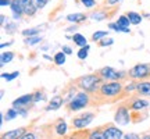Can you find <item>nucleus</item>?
I'll return each instance as SVG.
<instances>
[{
	"mask_svg": "<svg viewBox=\"0 0 150 139\" xmlns=\"http://www.w3.org/2000/svg\"><path fill=\"white\" fill-rule=\"evenodd\" d=\"M102 77L99 74H91V75H83V77H81L78 78L76 81V84L79 86L81 89H83L85 92H95L97 89H100V82H102Z\"/></svg>",
	"mask_w": 150,
	"mask_h": 139,
	"instance_id": "f257e3e1",
	"label": "nucleus"
},
{
	"mask_svg": "<svg viewBox=\"0 0 150 139\" xmlns=\"http://www.w3.org/2000/svg\"><path fill=\"white\" fill-rule=\"evenodd\" d=\"M99 92H100V95L107 96V97L117 96V95H120L122 92V85H121L120 81H107L106 84H103L100 86Z\"/></svg>",
	"mask_w": 150,
	"mask_h": 139,
	"instance_id": "f03ea898",
	"label": "nucleus"
},
{
	"mask_svg": "<svg viewBox=\"0 0 150 139\" xmlns=\"http://www.w3.org/2000/svg\"><path fill=\"white\" fill-rule=\"evenodd\" d=\"M128 75L132 79H145L150 77V64H136L129 70Z\"/></svg>",
	"mask_w": 150,
	"mask_h": 139,
	"instance_id": "7ed1b4c3",
	"label": "nucleus"
},
{
	"mask_svg": "<svg viewBox=\"0 0 150 139\" xmlns=\"http://www.w3.org/2000/svg\"><path fill=\"white\" fill-rule=\"evenodd\" d=\"M88 103H89V96L86 95L85 92H81V93H78L71 100L68 107H70V110H72V111H76V110H81V109H83L85 106H88Z\"/></svg>",
	"mask_w": 150,
	"mask_h": 139,
	"instance_id": "20e7f679",
	"label": "nucleus"
},
{
	"mask_svg": "<svg viewBox=\"0 0 150 139\" xmlns=\"http://www.w3.org/2000/svg\"><path fill=\"white\" fill-rule=\"evenodd\" d=\"M99 75L106 81H118L125 77L124 72H117L112 67H103V68L99 71Z\"/></svg>",
	"mask_w": 150,
	"mask_h": 139,
	"instance_id": "39448f33",
	"label": "nucleus"
},
{
	"mask_svg": "<svg viewBox=\"0 0 150 139\" xmlns=\"http://www.w3.org/2000/svg\"><path fill=\"white\" fill-rule=\"evenodd\" d=\"M93 114L92 113H86V114H83V116H81V117H76L72 120V125H74L75 128H85V127H88L89 124L93 121Z\"/></svg>",
	"mask_w": 150,
	"mask_h": 139,
	"instance_id": "423d86ee",
	"label": "nucleus"
},
{
	"mask_svg": "<svg viewBox=\"0 0 150 139\" xmlns=\"http://www.w3.org/2000/svg\"><path fill=\"white\" fill-rule=\"evenodd\" d=\"M129 111L127 107H120L115 113V117H114V121L118 124V125H127L129 123Z\"/></svg>",
	"mask_w": 150,
	"mask_h": 139,
	"instance_id": "0eeeda50",
	"label": "nucleus"
},
{
	"mask_svg": "<svg viewBox=\"0 0 150 139\" xmlns=\"http://www.w3.org/2000/svg\"><path fill=\"white\" fill-rule=\"evenodd\" d=\"M33 102H35L33 100V95H24V96L18 97V99H16L13 102V107H16V109H25L27 110V107H29Z\"/></svg>",
	"mask_w": 150,
	"mask_h": 139,
	"instance_id": "6e6552de",
	"label": "nucleus"
},
{
	"mask_svg": "<svg viewBox=\"0 0 150 139\" xmlns=\"http://www.w3.org/2000/svg\"><path fill=\"white\" fill-rule=\"evenodd\" d=\"M22 7H24V16L33 17L36 14L38 7L35 4V0H21Z\"/></svg>",
	"mask_w": 150,
	"mask_h": 139,
	"instance_id": "1a4fd4ad",
	"label": "nucleus"
},
{
	"mask_svg": "<svg viewBox=\"0 0 150 139\" xmlns=\"http://www.w3.org/2000/svg\"><path fill=\"white\" fill-rule=\"evenodd\" d=\"M104 134V138L106 139H122L124 135H122V131L118 129L117 127H107V128L103 131Z\"/></svg>",
	"mask_w": 150,
	"mask_h": 139,
	"instance_id": "9d476101",
	"label": "nucleus"
},
{
	"mask_svg": "<svg viewBox=\"0 0 150 139\" xmlns=\"http://www.w3.org/2000/svg\"><path fill=\"white\" fill-rule=\"evenodd\" d=\"M10 9H11V11H13L16 20H20V18L24 16V7H22L21 0H11Z\"/></svg>",
	"mask_w": 150,
	"mask_h": 139,
	"instance_id": "9b49d317",
	"label": "nucleus"
},
{
	"mask_svg": "<svg viewBox=\"0 0 150 139\" xmlns=\"http://www.w3.org/2000/svg\"><path fill=\"white\" fill-rule=\"evenodd\" d=\"M24 134H25V128L13 129V131H8V132H6V134H3L1 139H20Z\"/></svg>",
	"mask_w": 150,
	"mask_h": 139,
	"instance_id": "f8f14e48",
	"label": "nucleus"
},
{
	"mask_svg": "<svg viewBox=\"0 0 150 139\" xmlns=\"http://www.w3.org/2000/svg\"><path fill=\"white\" fill-rule=\"evenodd\" d=\"M136 92L143 96H150V82L142 81L139 84H136Z\"/></svg>",
	"mask_w": 150,
	"mask_h": 139,
	"instance_id": "ddd939ff",
	"label": "nucleus"
},
{
	"mask_svg": "<svg viewBox=\"0 0 150 139\" xmlns=\"http://www.w3.org/2000/svg\"><path fill=\"white\" fill-rule=\"evenodd\" d=\"M88 18V16L82 14V13H75V14H68L65 17V20L68 22H72V24H79V22H83Z\"/></svg>",
	"mask_w": 150,
	"mask_h": 139,
	"instance_id": "4468645a",
	"label": "nucleus"
},
{
	"mask_svg": "<svg viewBox=\"0 0 150 139\" xmlns=\"http://www.w3.org/2000/svg\"><path fill=\"white\" fill-rule=\"evenodd\" d=\"M108 17V13L104 10H96V11H92L91 14H89V18L93 20V21H103V20H106Z\"/></svg>",
	"mask_w": 150,
	"mask_h": 139,
	"instance_id": "2eb2a0df",
	"label": "nucleus"
},
{
	"mask_svg": "<svg viewBox=\"0 0 150 139\" xmlns=\"http://www.w3.org/2000/svg\"><path fill=\"white\" fill-rule=\"evenodd\" d=\"M61 104H63V97L54 96L53 99L50 100V103H49L47 110H57V109H60V107H61Z\"/></svg>",
	"mask_w": 150,
	"mask_h": 139,
	"instance_id": "dca6fc26",
	"label": "nucleus"
},
{
	"mask_svg": "<svg viewBox=\"0 0 150 139\" xmlns=\"http://www.w3.org/2000/svg\"><path fill=\"white\" fill-rule=\"evenodd\" d=\"M72 40H74V43L76 45V46H79V48H83V46H86L88 45V40H86V38L83 36V35H81V33H74L72 35Z\"/></svg>",
	"mask_w": 150,
	"mask_h": 139,
	"instance_id": "f3484780",
	"label": "nucleus"
},
{
	"mask_svg": "<svg viewBox=\"0 0 150 139\" xmlns=\"http://www.w3.org/2000/svg\"><path fill=\"white\" fill-rule=\"evenodd\" d=\"M147 106H149V102H147V100L138 99V100H135V102L132 103L131 109H132V110H135V111H139V110H142V109H146Z\"/></svg>",
	"mask_w": 150,
	"mask_h": 139,
	"instance_id": "a211bd4d",
	"label": "nucleus"
},
{
	"mask_svg": "<svg viewBox=\"0 0 150 139\" xmlns=\"http://www.w3.org/2000/svg\"><path fill=\"white\" fill-rule=\"evenodd\" d=\"M128 18H129V21H131V24H134V25H139L140 22H142V16L140 14H138V13H135V11H129L128 14Z\"/></svg>",
	"mask_w": 150,
	"mask_h": 139,
	"instance_id": "6ab92c4d",
	"label": "nucleus"
},
{
	"mask_svg": "<svg viewBox=\"0 0 150 139\" xmlns=\"http://www.w3.org/2000/svg\"><path fill=\"white\" fill-rule=\"evenodd\" d=\"M13 59H14V53L13 52H4V53H1V56H0V65L3 67L7 63H10Z\"/></svg>",
	"mask_w": 150,
	"mask_h": 139,
	"instance_id": "aec40b11",
	"label": "nucleus"
},
{
	"mask_svg": "<svg viewBox=\"0 0 150 139\" xmlns=\"http://www.w3.org/2000/svg\"><path fill=\"white\" fill-rule=\"evenodd\" d=\"M65 56H67V54H65L63 50H61V52H59V53H56V54H54V57H53L54 64H56V65L65 64Z\"/></svg>",
	"mask_w": 150,
	"mask_h": 139,
	"instance_id": "412c9836",
	"label": "nucleus"
},
{
	"mask_svg": "<svg viewBox=\"0 0 150 139\" xmlns=\"http://www.w3.org/2000/svg\"><path fill=\"white\" fill-rule=\"evenodd\" d=\"M108 28L112 29V31H115V32H125V33L131 32V29H129L128 27H121V25H118L117 22H111V24L108 25Z\"/></svg>",
	"mask_w": 150,
	"mask_h": 139,
	"instance_id": "4be33fe9",
	"label": "nucleus"
},
{
	"mask_svg": "<svg viewBox=\"0 0 150 139\" xmlns=\"http://www.w3.org/2000/svg\"><path fill=\"white\" fill-rule=\"evenodd\" d=\"M106 36H108V31H96L92 35V40L93 42H99V40H102L103 38Z\"/></svg>",
	"mask_w": 150,
	"mask_h": 139,
	"instance_id": "5701e85b",
	"label": "nucleus"
},
{
	"mask_svg": "<svg viewBox=\"0 0 150 139\" xmlns=\"http://www.w3.org/2000/svg\"><path fill=\"white\" fill-rule=\"evenodd\" d=\"M89 45H86V46H83V48H81L79 50H78V53H76V56H78V59L79 60H85L86 57H88V54H89Z\"/></svg>",
	"mask_w": 150,
	"mask_h": 139,
	"instance_id": "b1692460",
	"label": "nucleus"
},
{
	"mask_svg": "<svg viewBox=\"0 0 150 139\" xmlns=\"http://www.w3.org/2000/svg\"><path fill=\"white\" fill-rule=\"evenodd\" d=\"M56 132L59 135H65L67 134V124H65L64 121L57 123V125H56Z\"/></svg>",
	"mask_w": 150,
	"mask_h": 139,
	"instance_id": "393cba45",
	"label": "nucleus"
},
{
	"mask_svg": "<svg viewBox=\"0 0 150 139\" xmlns=\"http://www.w3.org/2000/svg\"><path fill=\"white\" fill-rule=\"evenodd\" d=\"M40 40H42V39L36 35V36H27L24 42H25V45H28V46H33V45H36V43L40 42Z\"/></svg>",
	"mask_w": 150,
	"mask_h": 139,
	"instance_id": "a878e982",
	"label": "nucleus"
},
{
	"mask_svg": "<svg viewBox=\"0 0 150 139\" xmlns=\"http://www.w3.org/2000/svg\"><path fill=\"white\" fill-rule=\"evenodd\" d=\"M117 24L118 25H121V27H128L129 28V24H131V21H129L128 16H120L117 20Z\"/></svg>",
	"mask_w": 150,
	"mask_h": 139,
	"instance_id": "bb28decb",
	"label": "nucleus"
},
{
	"mask_svg": "<svg viewBox=\"0 0 150 139\" xmlns=\"http://www.w3.org/2000/svg\"><path fill=\"white\" fill-rule=\"evenodd\" d=\"M40 31V28H31V29H25V31H22V35L27 38V36H36L38 33Z\"/></svg>",
	"mask_w": 150,
	"mask_h": 139,
	"instance_id": "cd10ccee",
	"label": "nucleus"
},
{
	"mask_svg": "<svg viewBox=\"0 0 150 139\" xmlns=\"http://www.w3.org/2000/svg\"><path fill=\"white\" fill-rule=\"evenodd\" d=\"M17 116H18V110H17L16 107H13V109H10V110L7 111V114H6V120H7V121L14 120Z\"/></svg>",
	"mask_w": 150,
	"mask_h": 139,
	"instance_id": "c85d7f7f",
	"label": "nucleus"
},
{
	"mask_svg": "<svg viewBox=\"0 0 150 139\" xmlns=\"http://www.w3.org/2000/svg\"><path fill=\"white\" fill-rule=\"evenodd\" d=\"M18 75H20V72H18V71H14V72H11V74L3 72V74H1V78H3V79H7V81H13V79H16Z\"/></svg>",
	"mask_w": 150,
	"mask_h": 139,
	"instance_id": "c756f323",
	"label": "nucleus"
},
{
	"mask_svg": "<svg viewBox=\"0 0 150 139\" xmlns=\"http://www.w3.org/2000/svg\"><path fill=\"white\" fill-rule=\"evenodd\" d=\"M112 43H114V39H111V38L104 39V38H103L102 40H99V43H97V45H99L100 48H104V46H111Z\"/></svg>",
	"mask_w": 150,
	"mask_h": 139,
	"instance_id": "7c9ffc66",
	"label": "nucleus"
},
{
	"mask_svg": "<svg viewBox=\"0 0 150 139\" xmlns=\"http://www.w3.org/2000/svg\"><path fill=\"white\" fill-rule=\"evenodd\" d=\"M89 139H106V138H104V134H103V132H100V131H93V132H91V135H89Z\"/></svg>",
	"mask_w": 150,
	"mask_h": 139,
	"instance_id": "2f4dec72",
	"label": "nucleus"
},
{
	"mask_svg": "<svg viewBox=\"0 0 150 139\" xmlns=\"http://www.w3.org/2000/svg\"><path fill=\"white\" fill-rule=\"evenodd\" d=\"M81 3L85 6L86 9H92L96 6V0H81Z\"/></svg>",
	"mask_w": 150,
	"mask_h": 139,
	"instance_id": "473e14b6",
	"label": "nucleus"
},
{
	"mask_svg": "<svg viewBox=\"0 0 150 139\" xmlns=\"http://www.w3.org/2000/svg\"><path fill=\"white\" fill-rule=\"evenodd\" d=\"M47 1H49V0H35V4H36L38 10H42L43 7L47 4Z\"/></svg>",
	"mask_w": 150,
	"mask_h": 139,
	"instance_id": "72a5a7b5",
	"label": "nucleus"
},
{
	"mask_svg": "<svg viewBox=\"0 0 150 139\" xmlns=\"http://www.w3.org/2000/svg\"><path fill=\"white\" fill-rule=\"evenodd\" d=\"M43 99H45V95L40 93V92H36V93L33 95V100H35V102H39V100H43Z\"/></svg>",
	"mask_w": 150,
	"mask_h": 139,
	"instance_id": "f704fd0d",
	"label": "nucleus"
},
{
	"mask_svg": "<svg viewBox=\"0 0 150 139\" xmlns=\"http://www.w3.org/2000/svg\"><path fill=\"white\" fill-rule=\"evenodd\" d=\"M6 31L8 33H13L16 31V24H7V25H6Z\"/></svg>",
	"mask_w": 150,
	"mask_h": 139,
	"instance_id": "c9c22d12",
	"label": "nucleus"
},
{
	"mask_svg": "<svg viewBox=\"0 0 150 139\" xmlns=\"http://www.w3.org/2000/svg\"><path fill=\"white\" fill-rule=\"evenodd\" d=\"M124 139H142L138 134H127L124 135Z\"/></svg>",
	"mask_w": 150,
	"mask_h": 139,
	"instance_id": "e433bc0d",
	"label": "nucleus"
},
{
	"mask_svg": "<svg viewBox=\"0 0 150 139\" xmlns=\"http://www.w3.org/2000/svg\"><path fill=\"white\" fill-rule=\"evenodd\" d=\"M20 139H36V138H35V135H33V134H31V132H28V134H27V132H25V134L22 135V136H21V138H20Z\"/></svg>",
	"mask_w": 150,
	"mask_h": 139,
	"instance_id": "4c0bfd02",
	"label": "nucleus"
},
{
	"mask_svg": "<svg viewBox=\"0 0 150 139\" xmlns=\"http://www.w3.org/2000/svg\"><path fill=\"white\" fill-rule=\"evenodd\" d=\"M136 91V84H128V85L125 86V91L127 92H131V91Z\"/></svg>",
	"mask_w": 150,
	"mask_h": 139,
	"instance_id": "58836bf2",
	"label": "nucleus"
},
{
	"mask_svg": "<svg viewBox=\"0 0 150 139\" xmlns=\"http://www.w3.org/2000/svg\"><path fill=\"white\" fill-rule=\"evenodd\" d=\"M61 50H63L65 54H72V49H71L70 46H63V49H61Z\"/></svg>",
	"mask_w": 150,
	"mask_h": 139,
	"instance_id": "ea45409f",
	"label": "nucleus"
},
{
	"mask_svg": "<svg viewBox=\"0 0 150 139\" xmlns=\"http://www.w3.org/2000/svg\"><path fill=\"white\" fill-rule=\"evenodd\" d=\"M11 4V0H0V6L1 7H6V6H10Z\"/></svg>",
	"mask_w": 150,
	"mask_h": 139,
	"instance_id": "a19ab883",
	"label": "nucleus"
},
{
	"mask_svg": "<svg viewBox=\"0 0 150 139\" xmlns=\"http://www.w3.org/2000/svg\"><path fill=\"white\" fill-rule=\"evenodd\" d=\"M121 0H106V4L107 6H112V4H117V3H120Z\"/></svg>",
	"mask_w": 150,
	"mask_h": 139,
	"instance_id": "79ce46f5",
	"label": "nucleus"
},
{
	"mask_svg": "<svg viewBox=\"0 0 150 139\" xmlns=\"http://www.w3.org/2000/svg\"><path fill=\"white\" fill-rule=\"evenodd\" d=\"M0 18H1V20H0V24H1V25H4V22H6V16H3V14H1V17H0Z\"/></svg>",
	"mask_w": 150,
	"mask_h": 139,
	"instance_id": "37998d69",
	"label": "nucleus"
},
{
	"mask_svg": "<svg viewBox=\"0 0 150 139\" xmlns=\"http://www.w3.org/2000/svg\"><path fill=\"white\" fill-rule=\"evenodd\" d=\"M75 28H76V25H74V27L68 28V29H67V31H68V32H74V31H75Z\"/></svg>",
	"mask_w": 150,
	"mask_h": 139,
	"instance_id": "c03bdc74",
	"label": "nucleus"
},
{
	"mask_svg": "<svg viewBox=\"0 0 150 139\" xmlns=\"http://www.w3.org/2000/svg\"><path fill=\"white\" fill-rule=\"evenodd\" d=\"M11 45V42H7V43H1V49L3 48H6V46H10Z\"/></svg>",
	"mask_w": 150,
	"mask_h": 139,
	"instance_id": "a18cd8bd",
	"label": "nucleus"
},
{
	"mask_svg": "<svg viewBox=\"0 0 150 139\" xmlns=\"http://www.w3.org/2000/svg\"><path fill=\"white\" fill-rule=\"evenodd\" d=\"M142 139H150V135H145V136H143Z\"/></svg>",
	"mask_w": 150,
	"mask_h": 139,
	"instance_id": "49530a36",
	"label": "nucleus"
}]
</instances>
